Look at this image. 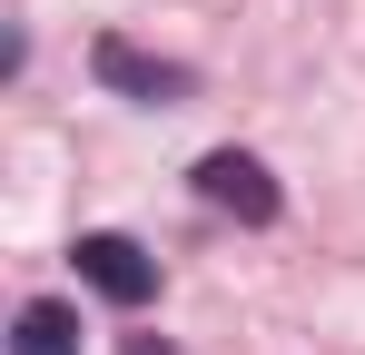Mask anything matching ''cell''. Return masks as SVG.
I'll return each mask as SVG.
<instances>
[{
  "label": "cell",
  "mask_w": 365,
  "mask_h": 355,
  "mask_svg": "<svg viewBox=\"0 0 365 355\" xmlns=\"http://www.w3.org/2000/svg\"><path fill=\"white\" fill-rule=\"evenodd\" d=\"M197 197L227 207L237 227H277V217H287V187H277V168H267L257 148H207V158H197Z\"/></svg>",
  "instance_id": "6da1fadb"
},
{
  "label": "cell",
  "mask_w": 365,
  "mask_h": 355,
  "mask_svg": "<svg viewBox=\"0 0 365 355\" xmlns=\"http://www.w3.org/2000/svg\"><path fill=\"white\" fill-rule=\"evenodd\" d=\"M69 267H79L89 296H109V306H128V316L158 296V257H148L138 237H119V227H89L79 247H69Z\"/></svg>",
  "instance_id": "7a4b0ae2"
},
{
  "label": "cell",
  "mask_w": 365,
  "mask_h": 355,
  "mask_svg": "<svg viewBox=\"0 0 365 355\" xmlns=\"http://www.w3.org/2000/svg\"><path fill=\"white\" fill-rule=\"evenodd\" d=\"M89 69H99V89H119V99H187V89H197V69H178V59H148L138 40H119V30L89 50Z\"/></svg>",
  "instance_id": "3957f363"
},
{
  "label": "cell",
  "mask_w": 365,
  "mask_h": 355,
  "mask_svg": "<svg viewBox=\"0 0 365 355\" xmlns=\"http://www.w3.org/2000/svg\"><path fill=\"white\" fill-rule=\"evenodd\" d=\"M10 355H79V306L30 296V306L10 316Z\"/></svg>",
  "instance_id": "277c9868"
},
{
  "label": "cell",
  "mask_w": 365,
  "mask_h": 355,
  "mask_svg": "<svg viewBox=\"0 0 365 355\" xmlns=\"http://www.w3.org/2000/svg\"><path fill=\"white\" fill-rule=\"evenodd\" d=\"M128 355H178V346H158V336H128Z\"/></svg>",
  "instance_id": "5b68a950"
}]
</instances>
